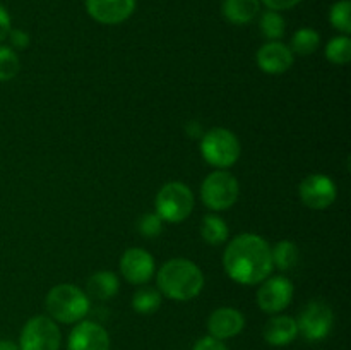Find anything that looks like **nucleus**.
I'll list each match as a JSON object with an SVG mask.
<instances>
[{"mask_svg":"<svg viewBox=\"0 0 351 350\" xmlns=\"http://www.w3.org/2000/svg\"><path fill=\"white\" fill-rule=\"evenodd\" d=\"M302 202L312 209H326L336 201V185L332 178L324 174H312L302 180L298 187Z\"/></svg>","mask_w":351,"mask_h":350,"instance_id":"nucleus-10","label":"nucleus"},{"mask_svg":"<svg viewBox=\"0 0 351 350\" xmlns=\"http://www.w3.org/2000/svg\"><path fill=\"white\" fill-rule=\"evenodd\" d=\"M192 350H228L226 345L223 343V340L215 338V336L208 335V336H202L201 340H197Z\"/></svg>","mask_w":351,"mask_h":350,"instance_id":"nucleus-28","label":"nucleus"},{"mask_svg":"<svg viewBox=\"0 0 351 350\" xmlns=\"http://www.w3.org/2000/svg\"><path fill=\"white\" fill-rule=\"evenodd\" d=\"M120 273L129 283L143 285L154 275V259L151 253L141 247H130L120 257Z\"/></svg>","mask_w":351,"mask_h":350,"instance_id":"nucleus-11","label":"nucleus"},{"mask_svg":"<svg viewBox=\"0 0 351 350\" xmlns=\"http://www.w3.org/2000/svg\"><path fill=\"white\" fill-rule=\"evenodd\" d=\"M201 235L209 246H219L228 239V225L221 216L206 215L201 223Z\"/></svg>","mask_w":351,"mask_h":350,"instance_id":"nucleus-19","label":"nucleus"},{"mask_svg":"<svg viewBox=\"0 0 351 350\" xmlns=\"http://www.w3.org/2000/svg\"><path fill=\"white\" fill-rule=\"evenodd\" d=\"M0 350H19V345L10 340H0Z\"/></svg>","mask_w":351,"mask_h":350,"instance_id":"nucleus-32","label":"nucleus"},{"mask_svg":"<svg viewBox=\"0 0 351 350\" xmlns=\"http://www.w3.org/2000/svg\"><path fill=\"white\" fill-rule=\"evenodd\" d=\"M261 33L269 41H278L285 33V19L276 10H267L261 17Z\"/></svg>","mask_w":351,"mask_h":350,"instance_id":"nucleus-24","label":"nucleus"},{"mask_svg":"<svg viewBox=\"0 0 351 350\" xmlns=\"http://www.w3.org/2000/svg\"><path fill=\"white\" fill-rule=\"evenodd\" d=\"M137 230L146 239H153V237L160 235L161 230H163V220L156 213H146L137 222Z\"/></svg>","mask_w":351,"mask_h":350,"instance_id":"nucleus-27","label":"nucleus"},{"mask_svg":"<svg viewBox=\"0 0 351 350\" xmlns=\"http://www.w3.org/2000/svg\"><path fill=\"white\" fill-rule=\"evenodd\" d=\"M319 45H321V36L317 31L312 27H302L291 36L290 50L293 51V55H312L317 50Z\"/></svg>","mask_w":351,"mask_h":350,"instance_id":"nucleus-20","label":"nucleus"},{"mask_svg":"<svg viewBox=\"0 0 351 350\" xmlns=\"http://www.w3.org/2000/svg\"><path fill=\"white\" fill-rule=\"evenodd\" d=\"M21 60L10 47H0V81L5 82L19 74Z\"/></svg>","mask_w":351,"mask_h":350,"instance_id":"nucleus-26","label":"nucleus"},{"mask_svg":"<svg viewBox=\"0 0 351 350\" xmlns=\"http://www.w3.org/2000/svg\"><path fill=\"white\" fill-rule=\"evenodd\" d=\"M67 350H110V335L95 321H79L67 340Z\"/></svg>","mask_w":351,"mask_h":350,"instance_id":"nucleus-12","label":"nucleus"},{"mask_svg":"<svg viewBox=\"0 0 351 350\" xmlns=\"http://www.w3.org/2000/svg\"><path fill=\"white\" fill-rule=\"evenodd\" d=\"M271 257H273V266H276L281 271H287L297 264L298 249L291 240H280L271 249Z\"/></svg>","mask_w":351,"mask_h":350,"instance_id":"nucleus-21","label":"nucleus"},{"mask_svg":"<svg viewBox=\"0 0 351 350\" xmlns=\"http://www.w3.org/2000/svg\"><path fill=\"white\" fill-rule=\"evenodd\" d=\"M239 180L230 172L216 170L204 178L201 185V199L213 211H225L239 199Z\"/></svg>","mask_w":351,"mask_h":350,"instance_id":"nucleus-6","label":"nucleus"},{"mask_svg":"<svg viewBox=\"0 0 351 350\" xmlns=\"http://www.w3.org/2000/svg\"><path fill=\"white\" fill-rule=\"evenodd\" d=\"M10 33V16L2 5H0V41L5 40Z\"/></svg>","mask_w":351,"mask_h":350,"instance_id":"nucleus-31","label":"nucleus"},{"mask_svg":"<svg viewBox=\"0 0 351 350\" xmlns=\"http://www.w3.org/2000/svg\"><path fill=\"white\" fill-rule=\"evenodd\" d=\"M293 292V283L283 275L267 277L257 292V304L267 314H278L290 305Z\"/></svg>","mask_w":351,"mask_h":350,"instance_id":"nucleus-9","label":"nucleus"},{"mask_svg":"<svg viewBox=\"0 0 351 350\" xmlns=\"http://www.w3.org/2000/svg\"><path fill=\"white\" fill-rule=\"evenodd\" d=\"M256 60L266 74H283L293 65V51L281 41H267L259 48Z\"/></svg>","mask_w":351,"mask_h":350,"instance_id":"nucleus-14","label":"nucleus"},{"mask_svg":"<svg viewBox=\"0 0 351 350\" xmlns=\"http://www.w3.org/2000/svg\"><path fill=\"white\" fill-rule=\"evenodd\" d=\"M119 277L113 271H96L88 280V292L99 301L112 299L119 292Z\"/></svg>","mask_w":351,"mask_h":350,"instance_id":"nucleus-18","label":"nucleus"},{"mask_svg":"<svg viewBox=\"0 0 351 350\" xmlns=\"http://www.w3.org/2000/svg\"><path fill=\"white\" fill-rule=\"evenodd\" d=\"M161 294L160 290L151 287H143L134 294L132 309L137 314H153L160 309Z\"/></svg>","mask_w":351,"mask_h":350,"instance_id":"nucleus-22","label":"nucleus"},{"mask_svg":"<svg viewBox=\"0 0 351 350\" xmlns=\"http://www.w3.org/2000/svg\"><path fill=\"white\" fill-rule=\"evenodd\" d=\"M62 333L50 316H34L23 326L19 350H60Z\"/></svg>","mask_w":351,"mask_h":350,"instance_id":"nucleus-7","label":"nucleus"},{"mask_svg":"<svg viewBox=\"0 0 351 350\" xmlns=\"http://www.w3.org/2000/svg\"><path fill=\"white\" fill-rule=\"evenodd\" d=\"M223 268L240 285L263 283L273 271L271 247L256 233H242L226 246Z\"/></svg>","mask_w":351,"mask_h":350,"instance_id":"nucleus-1","label":"nucleus"},{"mask_svg":"<svg viewBox=\"0 0 351 350\" xmlns=\"http://www.w3.org/2000/svg\"><path fill=\"white\" fill-rule=\"evenodd\" d=\"M329 21L332 27L341 31L343 34L351 33V2L350 0H339L331 7L329 12Z\"/></svg>","mask_w":351,"mask_h":350,"instance_id":"nucleus-25","label":"nucleus"},{"mask_svg":"<svg viewBox=\"0 0 351 350\" xmlns=\"http://www.w3.org/2000/svg\"><path fill=\"white\" fill-rule=\"evenodd\" d=\"M302 0H261V3H264V5L267 7L269 10H288L291 9V7L298 5Z\"/></svg>","mask_w":351,"mask_h":350,"instance_id":"nucleus-30","label":"nucleus"},{"mask_svg":"<svg viewBox=\"0 0 351 350\" xmlns=\"http://www.w3.org/2000/svg\"><path fill=\"white\" fill-rule=\"evenodd\" d=\"M335 325L332 309L324 301H312L302 309L297 326L298 333L308 342H321L331 333Z\"/></svg>","mask_w":351,"mask_h":350,"instance_id":"nucleus-8","label":"nucleus"},{"mask_svg":"<svg viewBox=\"0 0 351 350\" xmlns=\"http://www.w3.org/2000/svg\"><path fill=\"white\" fill-rule=\"evenodd\" d=\"M158 288L160 294L171 301H192L204 288V275L192 261L185 257H173L158 271Z\"/></svg>","mask_w":351,"mask_h":350,"instance_id":"nucleus-2","label":"nucleus"},{"mask_svg":"<svg viewBox=\"0 0 351 350\" xmlns=\"http://www.w3.org/2000/svg\"><path fill=\"white\" fill-rule=\"evenodd\" d=\"M264 340L273 347H285L290 345L298 335L297 319L291 316L274 314L269 321L264 325Z\"/></svg>","mask_w":351,"mask_h":350,"instance_id":"nucleus-16","label":"nucleus"},{"mask_svg":"<svg viewBox=\"0 0 351 350\" xmlns=\"http://www.w3.org/2000/svg\"><path fill=\"white\" fill-rule=\"evenodd\" d=\"M245 328V316L235 307H219L208 319L209 335L218 340H228L242 333Z\"/></svg>","mask_w":351,"mask_h":350,"instance_id":"nucleus-15","label":"nucleus"},{"mask_svg":"<svg viewBox=\"0 0 351 350\" xmlns=\"http://www.w3.org/2000/svg\"><path fill=\"white\" fill-rule=\"evenodd\" d=\"M326 57L336 65H345L351 60V40L348 34L335 36L326 45Z\"/></svg>","mask_w":351,"mask_h":350,"instance_id":"nucleus-23","label":"nucleus"},{"mask_svg":"<svg viewBox=\"0 0 351 350\" xmlns=\"http://www.w3.org/2000/svg\"><path fill=\"white\" fill-rule=\"evenodd\" d=\"M137 0H86V10L101 24H120L132 16Z\"/></svg>","mask_w":351,"mask_h":350,"instance_id":"nucleus-13","label":"nucleus"},{"mask_svg":"<svg viewBox=\"0 0 351 350\" xmlns=\"http://www.w3.org/2000/svg\"><path fill=\"white\" fill-rule=\"evenodd\" d=\"M242 148L240 141L232 130L225 127H215L208 130L201 139V154L211 167L225 170L239 161Z\"/></svg>","mask_w":351,"mask_h":350,"instance_id":"nucleus-4","label":"nucleus"},{"mask_svg":"<svg viewBox=\"0 0 351 350\" xmlns=\"http://www.w3.org/2000/svg\"><path fill=\"white\" fill-rule=\"evenodd\" d=\"M89 295L72 283H58L45 299V307L53 321L75 325L89 312Z\"/></svg>","mask_w":351,"mask_h":350,"instance_id":"nucleus-3","label":"nucleus"},{"mask_svg":"<svg viewBox=\"0 0 351 350\" xmlns=\"http://www.w3.org/2000/svg\"><path fill=\"white\" fill-rule=\"evenodd\" d=\"M7 38H10V43H12V47L17 48V50H24V48H27V45H29V34L23 30H10Z\"/></svg>","mask_w":351,"mask_h":350,"instance_id":"nucleus-29","label":"nucleus"},{"mask_svg":"<svg viewBox=\"0 0 351 350\" xmlns=\"http://www.w3.org/2000/svg\"><path fill=\"white\" fill-rule=\"evenodd\" d=\"M261 10V0H223L221 12L228 23L243 26L256 19Z\"/></svg>","mask_w":351,"mask_h":350,"instance_id":"nucleus-17","label":"nucleus"},{"mask_svg":"<svg viewBox=\"0 0 351 350\" xmlns=\"http://www.w3.org/2000/svg\"><path fill=\"white\" fill-rule=\"evenodd\" d=\"M154 208V213L163 222L180 223L187 220L194 209V194L184 182H168L158 191Z\"/></svg>","mask_w":351,"mask_h":350,"instance_id":"nucleus-5","label":"nucleus"}]
</instances>
